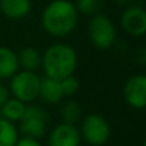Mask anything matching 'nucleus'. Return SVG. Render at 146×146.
I'll use <instances>...</instances> for the list:
<instances>
[{
	"instance_id": "obj_20",
	"label": "nucleus",
	"mask_w": 146,
	"mask_h": 146,
	"mask_svg": "<svg viewBox=\"0 0 146 146\" xmlns=\"http://www.w3.org/2000/svg\"><path fill=\"white\" fill-rule=\"evenodd\" d=\"M9 99V89L0 83V108H2L5 105V102Z\"/></svg>"
},
{
	"instance_id": "obj_4",
	"label": "nucleus",
	"mask_w": 146,
	"mask_h": 146,
	"mask_svg": "<svg viewBox=\"0 0 146 146\" xmlns=\"http://www.w3.org/2000/svg\"><path fill=\"white\" fill-rule=\"evenodd\" d=\"M40 90V78L35 72L22 70L16 72L10 80V92L13 96L22 102H32L39 98Z\"/></svg>"
},
{
	"instance_id": "obj_9",
	"label": "nucleus",
	"mask_w": 146,
	"mask_h": 146,
	"mask_svg": "<svg viewBox=\"0 0 146 146\" xmlns=\"http://www.w3.org/2000/svg\"><path fill=\"white\" fill-rule=\"evenodd\" d=\"M80 132L75 125L60 123L49 135V146H80Z\"/></svg>"
},
{
	"instance_id": "obj_14",
	"label": "nucleus",
	"mask_w": 146,
	"mask_h": 146,
	"mask_svg": "<svg viewBox=\"0 0 146 146\" xmlns=\"http://www.w3.org/2000/svg\"><path fill=\"white\" fill-rule=\"evenodd\" d=\"M25 108H26L25 102L15 98V99H7L0 109H2V115L5 119H7L10 122H17V120H20V117L25 112Z\"/></svg>"
},
{
	"instance_id": "obj_17",
	"label": "nucleus",
	"mask_w": 146,
	"mask_h": 146,
	"mask_svg": "<svg viewBox=\"0 0 146 146\" xmlns=\"http://www.w3.org/2000/svg\"><path fill=\"white\" fill-rule=\"evenodd\" d=\"M103 6H105V0H78L75 7L78 13H82L85 16H95L100 13Z\"/></svg>"
},
{
	"instance_id": "obj_15",
	"label": "nucleus",
	"mask_w": 146,
	"mask_h": 146,
	"mask_svg": "<svg viewBox=\"0 0 146 146\" xmlns=\"http://www.w3.org/2000/svg\"><path fill=\"white\" fill-rule=\"evenodd\" d=\"M19 139L17 129L13 122L7 119H0V146H15Z\"/></svg>"
},
{
	"instance_id": "obj_8",
	"label": "nucleus",
	"mask_w": 146,
	"mask_h": 146,
	"mask_svg": "<svg viewBox=\"0 0 146 146\" xmlns=\"http://www.w3.org/2000/svg\"><path fill=\"white\" fill-rule=\"evenodd\" d=\"M122 27L130 36H143L146 32V13L139 6L127 7L120 17Z\"/></svg>"
},
{
	"instance_id": "obj_13",
	"label": "nucleus",
	"mask_w": 146,
	"mask_h": 146,
	"mask_svg": "<svg viewBox=\"0 0 146 146\" xmlns=\"http://www.w3.org/2000/svg\"><path fill=\"white\" fill-rule=\"evenodd\" d=\"M17 60L22 70L36 72L42 66V53L35 47H25L17 54Z\"/></svg>"
},
{
	"instance_id": "obj_3",
	"label": "nucleus",
	"mask_w": 146,
	"mask_h": 146,
	"mask_svg": "<svg viewBox=\"0 0 146 146\" xmlns=\"http://www.w3.org/2000/svg\"><path fill=\"white\" fill-rule=\"evenodd\" d=\"M88 36L96 49L105 50L113 46L116 40V27L108 16L98 13L92 16L88 25Z\"/></svg>"
},
{
	"instance_id": "obj_18",
	"label": "nucleus",
	"mask_w": 146,
	"mask_h": 146,
	"mask_svg": "<svg viewBox=\"0 0 146 146\" xmlns=\"http://www.w3.org/2000/svg\"><path fill=\"white\" fill-rule=\"evenodd\" d=\"M60 85H62V90H63V95L64 96H72V95H75L79 90V80L73 75L62 79L60 80Z\"/></svg>"
},
{
	"instance_id": "obj_1",
	"label": "nucleus",
	"mask_w": 146,
	"mask_h": 146,
	"mask_svg": "<svg viewBox=\"0 0 146 146\" xmlns=\"http://www.w3.org/2000/svg\"><path fill=\"white\" fill-rule=\"evenodd\" d=\"M78 23V10L69 0H53L42 15L44 30L54 37H64L73 32Z\"/></svg>"
},
{
	"instance_id": "obj_6",
	"label": "nucleus",
	"mask_w": 146,
	"mask_h": 146,
	"mask_svg": "<svg viewBox=\"0 0 146 146\" xmlns=\"http://www.w3.org/2000/svg\"><path fill=\"white\" fill-rule=\"evenodd\" d=\"M19 122H20V132L25 136L40 139L46 133L49 119H47V113L44 112V109L36 105H30L25 108V112Z\"/></svg>"
},
{
	"instance_id": "obj_2",
	"label": "nucleus",
	"mask_w": 146,
	"mask_h": 146,
	"mask_svg": "<svg viewBox=\"0 0 146 146\" xmlns=\"http://www.w3.org/2000/svg\"><path fill=\"white\" fill-rule=\"evenodd\" d=\"M78 64V56L73 47L56 43L50 46L42 54V66L44 70V76L62 80L67 76H72Z\"/></svg>"
},
{
	"instance_id": "obj_16",
	"label": "nucleus",
	"mask_w": 146,
	"mask_h": 146,
	"mask_svg": "<svg viewBox=\"0 0 146 146\" xmlns=\"http://www.w3.org/2000/svg\"><path fill=\"white\" fill-rule=\"evenodd\" d=\"M60 116H62V120L64 123L75 125L82 116V106L75 100H69L62 106Z\"/></svg>"
},
{
	"instance_id": "obj_10",
	"label": "nucleus",
	"mask_w": 146,
	"mask_h": 146,
	"mask_svg": "<svg viewBox=\"0 0 146 146\" xmlns=\"http://www.w3.org/2000/svg\"><path fill=\"white\" fill-rule=\"evenodd\" d=\"M39 96L46 102V103H59L64 95H63V90H62V85H60V80H54V79H50L47 76H43L40 78V90H39Z\"/></svg>"
},
{
	"instance_id": "obj_19",
	"label": "nucleus",
	"mask_w": 146,
	"mask_h": 146,
	"mask_svg": "<svg viewBox=\"0 0 146 146\" xmlns=\"http://www.w3.org/2000/svg\"><path fill=\"white\" fill-rule=\"evenodd\" d=\"M15 146H42V145L37 142V139L25 136V137H22V139H17V142H16Z\"/></svg>"
},
{
	"instance_id": "obj_12",
	"label": "nucleus",
	"mask_w": 146,
	"mask_h": 146,
	"mask_svg": "<svg viewBox=\"0 0 146 146\" xmlns=\"http://www.w3.org/2000/svg\"><path fill=\"white\" fill-rule=\"evenodd\" d=\"M19 69L17 54L5 46H0V79H10Z\"/></svg>"
},
{
	"instance_id": "obj_5",
	"label": "nucleus",
	"mask_w": 146,
	"mask_h": 146,
	"mask_svg": "<svg viewBox=\"0 0 146 146\" xmlns=\"http://www.w3.org/2000/svg\"><path fill=\"white\" fill-rule=\"evenodd\" d=\"M80 137H83L92 146H102L110 137V126L109 122L99 113L88 115L82 122Z\"/></svg>"
},
{
	"instance_id": "obj_11",
	"label": "nucleus",
	"mask_w": 146,
	"mask_h": 146,
	"mask_svg": "<svg viewBox=\"0 0 146 146\" xmlns=\"http://www.w3.org/2000/svg\"><path fill=\"white\" fill-rule=\"evenodd\" d=\"M30 9V0H0V10L9 19H23Z\"/></svg>"
},
{
	"instance_id": "obj_7",
	"label": "nucleus",
	"mask_w": 146,
	"mask_h": 146,
	"mask_svg": "<svg viewBox=\"0 0 146 146\" xmlns=\"http://www.w3.org/2000/svg\"><path fill=\"white\" fill-rule=\"evenodd\" d=\"M123 98L129 106L143 109L146 105V76L140 73L129 78L123 88Z\"/></svg>"
}]
</instances>
